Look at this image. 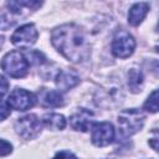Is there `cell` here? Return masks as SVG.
Instances as JSON below:
<instances>
[{
	"label": "cell",
	"mask_w": 159,
	"mask_h": 159,
	"mask_svg": "<svg viewBox=\"0 0 159 159\" xmlns=\"http://www.w3.org/2000/svg\"><path fill=\"white\" fill-rule=\"evenodd\" d=\"M53 159H77V157L73 155L71 152L61 150V152H58V153L53 157Z\"/></svg>",
	"instance_id": "19"
},
{
	"label": "cell",
	"mask_w": 159,
	"mask_h": 159,
	"mask_svg": "<svg viewBox=\"0 0 159 159\" xmlns=\"http://www.w3.org/2000/svg\"><path fill=\"white\" fill-rule=\"evenodd\" d=\"M91 128H92L91 139L94 145L106 147L113 142L116 133H114V128L111 123H108V122L93 123Z\"/></svg>",
	"instance_id": "6"
},
{
	"label": "cell",
	"mask_w": 159,
	"mask_h": 159,
	"mask_svg": "<svg viewBox=\"0 0 159 159\" xmlns=\"http://www.w3.org/2000/svg\"><path fill=\"white\" fill-rule=\"evenodd\" d=\"M37 30L34 24H25L20 26L11 36V42L20 47H29L37 40Z\"/></svg>",
	"instance_id": "8"
},
{
	"label": "cell",
	"mask_w": 159,
	"mask_h": 159,
	"mask_svg": "<svg viewBox=\"0 0 159 159\" xmlns=\"http://www.w3.org/2000/svg\"><path fill=\"white\" fill-rule=\"evenodd\" d=\"M51 42L58 52L72 62H82L89 57V43L83 31L75 24L56 27L52 31Z\"/></svg>",
	"instance_id": "1"
},
{
	"label": "cell",
	"mask_w": 159,
	"mask_h": 159,
	"mask_svg": "<svg viewBox=\"0 0 159 159\" xmlns=\"http://www.w3.org/2000/svg\"><path fill=\"white\" fill-rule=\"evenodd\" d=\"M41 102H42V106L45 107H60L63 104V98L60 91L48 89L43 92L41 97Z\"/></svg>",
	"instance_id": "13"
},
{
	"label": "cell",
	"mask_w": 159,
	"mask_h": 159,
	"mask_svg": "<svg viewBox=\"0 0 159 159\" xmlns=\"http://www.w3.org/2000/svg\"><path fill=\"white\" fill-rule=\"evenodd\" d=\"M7 89H9V81L2 75H0V98L7 92Z\"/></svg>",
	"instance_id": "18"
},
{
	"label": "cell",
	"mask_w": 159,
	"mask_h": 159,
	"mask_svg": "<svg viewBox=\"0 0 159 159\" xmlns=\"http://www.w3.org/2000/svg\"><path fill=\"white\" fill-rule=\"evenodd\" d=\"M42 122L43 124L53 130H61L65 128L66 125V119L62 114L58 113H47L42 117Z\"/></svg>",
	"instance_id": "12"
},
{
	"label": "cell",
	"mask_w": 159,
	"mask_h": 159,
	"mask_svg": "<svg viewBox=\"0 0 159 159\" xmlns=\"http://www.w3.org/2000/svg\"><path fill=\"white\" fill-rule=\"evenodd\" d=\"M15 130L24 139H32L40 133L41 123L35 114H26L21 118H17L15 123Z\"/></svg>",
	"instance_id": "5"
},
{
	"label": "cell",
	"mask_w": 159,
	"mask_h": 159,
	"mask_svg": "<svg viewBox=\"0 0 159 159\" xmlns=\"http://www.w3.org/2000/svg\"><path fill=\"white\" fill-rule=\"evenodd\" d=\"M144 108L148 111V112H152V113H155L158 111V91L154 89L150 96L148 97L147 102L144 103Z\"/></svg>",
	"instance_id": "15"
},
{
	"label": "cell",
	"mask_w": 159,
	"mask_h": 159,
	"mask_svg": "<svg viewBox=\"0 0 159 159\" xmlns=\"http://www.w3.org/2000/svg\"><path fill=\"white\" fill-rule=\"evenodd\" d=\"M93 123H94V114L91 111L84 109V108L78 109L70 118L71 127L76 130H81V132H87L92 127Z\"/></svg>",
	"instance_id": "9"
},
{
	"label": "cell",
	"mask_w": 159,
	"mask_h": 159,
	"mask_svg": "<svg viewBox=\"0 0 159 159\" xmlns=\"http://www.w3.org/2000/svg\"><path fill=\"white\" fill-rule=\"evenodd\" d=\"M35 102H36L35 94L22 88L14 89L7 98V104L10 106V108L16 111H27L31 107H34Z\"/></svg>",
	"instance_id": "7"
},
{
	"label": "cell",
	"mask_w": 159,
	"mask_h": 159,
	"mask_svg": "<svg viewBox=\"0 0 159 159\" xmlns=\"http://www.w3.org/2000/svg\"><path fill=\"white\" fill-rule=\"evenodd\" d=\"M11 150H12V145L6 140L0 139V157H5V155L10 154Z\"/></svg>",
	"instance_id": "17"
},
{
	"label": "cell",
	"mask_w": 159,
	"mask_h": 159,
	"mask_svg": "<svg viewBox=\"0 0 159 159\" xmlns=\"http://www.w3.org/2000/svg\"><path fill=\"white\" fill-rule=\"evenodd\" d=\"M117 120H118V130L120 137L127 138L139 132L143 128L145 116L142 111L137 108H130L120 112Z\"/></svg>",
	"instance_id": "2"
},
{
	"label": "cell",
	"mask_w": 159,
	"mask_h": 159,
	"mask_svg": "<svg viewBox=\"0 0 159 159\" xmlns=\"http://www.w3.org/2000/svg\"><path fill=\"white\" fill-rule=\"evenodd\" d=\"M143 82H144L143 75L138 68H132L128 72V86L132 92H134V93L140 92L142 87H143Z\"/></svg>",
	"instance_id": "14"
},
{
	"label": "cell",
	"mask_w": 159,
	"mask_h": 159,
	"mask_svg": "<svg viewBox=\"0 0 159 159\" xmlns=\"http://www.w3.org/2000/svg\"><path fill=\"white\" fill-rule=\"evenodd\" d=\"M1 67L5 73L14 78L25 77L29 70V62L25 53L20 51H11L6 53L1 61Z\"/></svg>",
	"instance_id": "3"
},
{
	"label": "cell",
	"mask_w": 159,
	"mask_h": 159,
	"mask_svg": "<svg viewBox=\"0 0 159 159\" xmlns=\"http://www.w3.org/2000/svg\"><path fill=\"white\" fill-rule=\"evenodd\" d=\"M157 142H158V139H157V138H153V139L150 140V145L153 147V149H154V150H158V145H157Z\"/></svg>",
	"instance_id": "20"
},
{
	"label": "cell",
	"mask_w": 159,
	"mask_h": 159,
	"mask_svg": "<svg viewBox=\"0 0 159 159\" xmlns=\"http://www.w3.org/2000/svg\"><path fill=\"white\" fill-rule=\"evenodd\" d=\"M10 116V106L7 102H4L0 99V120L6 119Z\"/></svg>",
	"instance_id": "16"
},
{
	"label": "cell",
	"mask_w": 159,
	"mask_h": 159,
	"mask_svg": "<svg viewBox=\"0 0 159 159\" xmlns=\"http://www.w3.org/2000/svg\"><path fill=\"white\" fill-rule=\"evenodd\" d=\"M149 11V5L147 2H137L134 4L130 9H129V14H128V22L132 26H137L139 25L144 17L147 16Z\"/></svg>",
	"instance_id": "11"
},
{
	"label": "cell",
	"mask_w": 159,
	"mask_h": 159,
	"mask_svg": "<svg viewBox=\"0 0 159 159\" xmlns=\"http://www.w3.org/2000/svg\"><path fill=\"white\" fill-rule=\"evenodd\" d=\"M80 82V78L77 75L70 71H60V73L56 77V86L58 91H68L70 88H73Z\"/></svg>",
	"instance_id": "10"
},
{
	"label": "cell",
	"mask_w": 159,
	"mask_h": 159,
	"mask_svg": "<svg viewBox=\"0 0 159 159\" xmlns=\"http://www.w3.org/2000/svg\"><path fill=\"white\" fill-rule=\"evenodd\" d=\"M134 37L127 31H119L112 41V52L116 57L127 58L134 52Z\"/></svg>",
	"instance_id": "4"
}]
</instances>
